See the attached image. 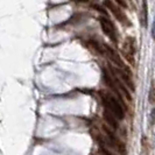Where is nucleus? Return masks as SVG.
<instances>
[{"instance_id":"obj_16","label":"nucleus","mask_w":155,"mask_h":155,"mask_svg":"<svg viewBox=\"0 0 155 155\" xmlns=\"http://www.w3.org/2000/svg\"><path fill=\"white\" fill-rule=\"evenodd\" d=\"M152 35H153V39H155V20L153 22V29H152Z\"/></svg>"},{"instance_id":"obj_8","label":"nucleus","mask_w":155,"mask_h":155,"mask_svg":"<svg viewBox=\"0 0 155 155\" xmlns=\"http://www.w3.org/2000/svg\"><path fill=\"white\" fill-rule=\"evenodd\" d=\"M103 78H104V82L106 83V85L107 86H110L114 92L119 96V90H118V86H117V84H116V81H114V78H112L111 76H110V74L106 71V70L104 69L103 70Z\"/></svg>"},{"instance_id":"obj_4","label":"nucleus","mask_w":155,"mask_h":155,"mask_svg":"<svg viewBox=\"0 0 155 155\" xmlns=\"http://www.w3.org/2000/svg\"><path fill=\"white\" fill-rule=\"evenodd\" d=\"M104 131L106 133L107 137V143H110L111 147H113L118 153H120L121 155H126V146L124 142H121L120 140L116 137V134L113 133V131H111L110 128H107L106 126H104Z\"/></svg>"},{"instance_id":"obj_3","label":"nucleus","mask_w":155,"mask_h":155,"mask_svg":"<svg viewBox=\"0 0 155 155\" xmlns=\"http://www.w3.org/2000/svg\"><path fill=\"white\" fill-rule=\"evenodd\" d=\"M99 23H101V29H103V31H104V34L114 45H117L118 43V36H117V31L113 22L110 20L109 18H106V16H101L99 18Z\"/></svg>"},{"instance_id":"obj_2","label":"nucleus","mask_w":155,"mask_h":155,"mask_svg":"<svg viewBox=\"0 0 155 155\" xmlns=\"http://www.w3.org/2000/svg\"><path fill=\"white\" fill-rule=\"evenodd\" d=\"M135 53H137V41L133 36H127L123 45V55L125 60L133 67L135 64Z\"/></svg>"},{"instance_id":"obj_6","label":"nucleus","mask_w":155,"mask_h":155,"mask_svg":"<svg viewBox=\"0 0 155 155\" xmlns=\"http://www.w3.org/2000/svg\"><path fill=\"white\" fill-rule=\"evenodd\" d=\"M104 49H105V51H106V54H107L110 60L114 63L117 67H119V69L124 70L125 72H128V75L131 76V71H130V69L125 65V63L123 62V60L120 58V56L117 54L116 50H114V49H112V48H111L110 46H107V45H105V46H104Z\"/></svg>"},{"instance_id":"obj_13","label":"nucleus","mask_w":155,"mask_h":155,"mask_svg":"<svg viewBox=\"0 0 155 155\" xmlns=\"http://www.w3.org/2000/svg\"><path fill=\"white\" fill-rule=\"evenodd\" d=\"M99 152H101V155H116V154H113L112 152H110L109 149H106V148H104V147H101Z\"/></svg>"},{"instance_id":"obj_5","label":"nucleus","mask_w":155,"mask_h":155,"mask_svg":"<svg viewBox=\"0 0 155 155\" xmlns=\"http://www.w3.org/2000/svg\"><path fill=\"white\" fill-rule=\"evenodd\" d=\"M104 5L109 8L110 11H111V13L114 15V18H116L117 20L121 23V25H124V26H131V25H132L131 21L128 20L127 15L124 13V11L120 7H118L116 4H113L112 1H105Z\"/></svg>"},{"instance_id":"obj_14","label":"nucleus","mask_w":155,"mask_h":155,"mask_svg":"<svg viewBox=\"0 0 155 155\" xmlns=\"http://www.w3.org/2000/svg\"><path fill=\"white\" fill-rule=\"evenodd\" d=\"M155 124V109L152 110V113H150V125Z\"/></svg>"},{"instance_id":"obj_9","label":"nucleus","mask_w":155,"mask_h":155,"mask_svg":"<svg viewBox=\"0 0 155 155\" xmlns=\"http://www.w3.org/2000/svg\"><path fill=\"white\" fill-rule=\"evenodd\" d=\"M117 74L119 75V77L123 79V82H124L126 85L130 86V89L134 91V83H133V81L131 79V76L130 75H127V72H125L124 70H120V69H117Z\"/></svg>"},{"instance_id":"obj_15","label":"nucleus","mask_w":155,"mask_h":155,"mask_svg":"<svg viewBox=\"0 0 155 155\" xmlns=\"http://www.w3.org/2000/svg\"><path fill=\"white\" fill-rule=\"evenodd\" d=\"M94 8H97V11H98V12H101V13L106 14V11H105L104 8L101 7V6H98V5H96V6H94Z\"/></svg>"},{"instance_id":"obj_17","label":"nucleus","mask_w":155,"mask_h":155,"mask_svg":"<svg viewBox=\"0 0 155 155\" xmlns=\"http://www.w3.org/2000/svg\"><path fill=\"white\" fill-rule=\"evenodd\" d=\"M118 4H120L121 6H126V4H125V2H123V1H119V0H118Z\"/></svg>"},{"instance_id":"obj_7","label":"nucleus","mask_w":155,"mask_h":155,"mask_svg":"<svg viewBox=\"0 0 155 155\" xmlns=\"http://www.w3.org/2000/svg\"><path fill=\"white\" fill-rule=\"evenodd\" d=\"M104 119H105V121L109 124V126H111L113 130H117V128L119 127L118 121H117V117L107 109H104Z\"/></svg>"},{"instance_id":"obj_11","label":"nucleus","mask_w":155,"mask_h":155,"mask_svg":"<svg viewBox=\"0 0 155 155\" xmlns=\"http://www.w3.org/2000/svg\"><path fill=\"white\" fill-rule=\"evenodd\" d=\"M148 101L150 104H155V86L154 84L150 85V90H149V96H148Z\"/></svg>"},{"instance_id":"obj_1","label":"nucleus","mask_w":155,"mask_h":155,"mask_svg":"<svg viewBox=\"0 0 155 155\" xmlns=\"http://www.w3.org/2000/svg\"><path fill=\"white\" fill-rule=\"evenodd\" d=\"M101 101L103 104L105 106V109H107L109 111H111L114 116L117 117V119L121 120L125 118V111L123 105L120 104V101H118L117 98H114L111 93H101Z\"/></svg>"},{"instance_id":"obj_10","label":"nucleus","mask_w":155,"mask_h":155,"mask_svg":"<svg viewBox=\"0 0 155 155\" xmlns=\"http://www.w3.org/2000/svg\"><path fill=\"white\" fill-rule=\"evenodd\" d=\"M147 16H148V13H147V2H142V16H141V23H142V26H147Z\"/></svg>"},{"instance_id":"obj_12","label":"nucleus","mask_w":155,"mask_h":155,"mask_svg":"<svg viewBox=\"0 0 155 155\" xmlns=\"http://www.w3.org/2000/svg\"><path fill=\"white\" fill-rule=\"evenodd\" d=\"M90 43L92 45L93 48H94V49H96V50H97L99 54H104V50H103V48L99 46V43H98V42H96V41H91Z\"/></svg>"}]
</instances>
